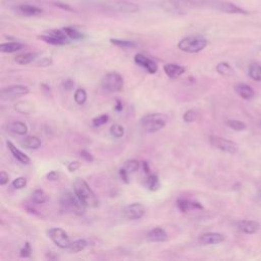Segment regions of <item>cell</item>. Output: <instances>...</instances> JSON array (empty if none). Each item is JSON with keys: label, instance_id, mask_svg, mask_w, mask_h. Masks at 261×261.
<instances>
[{"label": "cell", "instance_id": "6da1fadb", "mask_svg": "<svg viewBox=\"0 0 261 261\" xmlns=\"http://www.w3.org/2000/svg\"><path fill=\"white\" fill-rule=\"evenodd\" d=\"M74 192L78 196V198L86 207L95 208L99 205V199L97 198L96 194L90 188L89 184L82 179H77L74 183Z\"/></svg>", "mask_w": 261, "mask_h": 261}, {"label": "cell", "instance_id": "c3c4849f", "mask_svg": "<svg viewBox=\"0 0 261 261\" xmlns=\"http://www.w3.org/2000/svg\"><path fill=\"white\" fill-rule=\"evenodd\" d=\"M46 178H47V180H49V181H56V180L58 179V174H57L55 171H51V172H49V173L47 174Z\"/></svg>", "mask_w": 261, "mask_h": 261}, {"label": "cell", "instance_id": "d6986e66", "mask_svg": "<svg viewBox=\"0 0 261 261\" xmlns=\"http://www.w3.org/2000/svg\"><path fill=\"white\" fill-rule=\"evenodd\" d=\"M7 145H8V148L10 149L11 153L14 155V157H15L19 162H21L22 165H29V163L31 162L30 157H29L28 155H26L23 151H21L20 149H18L14 143H12L11 141H8Z\"/></svg>", "mask_w": 261, "mask_h": 261}, {"label": "cell", "instance_id": "ffe728a7", "mask_svg": "<svg viewBox=\"0 0 261 261\" xmlns=\"http://www.w3.org/2000/svg\"><path fill=\"white\" fill-rule=\"evenodd\" d=\"M177 206L183 213H186L193 209H203V206L199 202H195L188 199H179L177 201Z\"/></svg>", "mask_w": 261, "mask_h": 261}, {"label": "cell", "instance_id": "f6af8a7d", "mask_svg": "<svg viewBox=\"0 0 261 261\" xmlns=\"http://www.w3.org/2000/svg\"><path fill=\"white\" fill-rule=\"evenodd\" d=\"M80 166H81V165H80L79 161H72V162L69 163L68 170H69L71 173H74V172H76L77 170L80 169Z\"/></svg>", "mask_w": 261, "mask_h": 261}, {"label": "cell", "instance_id": "d6a6232c", "mask_svg": "<svg viewBox=\"0 0 261 261\" xmlns=\"http://www.w3.org/2000/svg\"><path fill=\"white\" fill-rule=\"evenodd\" d=\"M140 166H141V163L138 160L129 159V160H126L124 162L123 169H125L128 174L129 173H136L140 169Z\"/></svg>", "mask_w": 261, "mask_h": 261}, {"label": "cell", "instance_id": "7c38bea8", "mask_svg": "<svg viewBox=\"0 0 261 261\" xmlns=\"http://www.w3.org/2000/svg\"><path fill=\"white\" fill-rule=\"evenodd\" d=\"M114 10H116L119 13H124V14H135L140 11L139 6L136 4L126 2V0H115L111 5Z\"/></svg>", "mask_w": 261, "mask_h": 261}, {"label": "cell", "instance_id": "1f68e13d", "mask_svg": "<svg viewBox=\"0 0 261 261\" xmlns=\"http://www.w3.org/2000/svg\"><path fill=\"white\" fill-rule=\"evenodd\" d=\"M249 76L254 81H261V65L257 63H252L249 67Z\"/></svg>", "mask_w": 261, "mask_h": 261}, {"label": "cell", "instance_id": "d4e9b609", "mask_svg": "<svg viewBox=\"0 0 261 261\" xmlns=\"http://www.w3.org/2000/svg\"><path fill=\"white\" fill-rule=\"evenodd\" d=\"M38 57V54L35 52H28V53H22L16 56L15 61L20 65H27L31 62L34 61Z\"/></svg>", "mask_w": 261, "mask_h": 261}, {"label": "cell", "instance_id": "7dc6e473", "mask_svg": "<svg viewBox=\"0 0 261 261\" xmlns=\"http://www.w3.org/2000/svg\"><path fill=\"white\" fill-rule=\"evenodd\" d=\"M119 176H120V179L125 183V184H128V173L125 169H120L119 170Z\"/></svg>", "mask_w": 261, "mask_h": 261}, {"label": "cell", "instance_id": "d590c367", "mask_svg": "<svg viewBox=\"0 0 261 261\" xmlns=\"http://www.w3.org/2000/svg\"><path fill=\"white\" fill-rule=\"evenodd\" d=\"M109 132H110V135H111L112 137L118 139V138H121V137L124 135V128H123L122 125L117 124V123H114V124H112V125L110 126Z\"/></svg>", "mask_w": 261, "mask_h": 261}, {"label": "cell", "instance_id": "7bdbcfd3", "mask_svg": "<svg viewBox=\"0 0 261 261\" xmlns=\"http://www.w3.org/2000/svg\"><path fill=\"white\" fill-rule=\"evenodd\" d=\"M80 155H81V157H82L85 161H87V162H93V161H94L93 155H92L90 152L86 151V150H82V151L80 152Z\"/></svg>", "mask_w": 261, "mask_h": 261}, {"label": "cell", "instance_id": "9a60e30c", "mask_svg": "<svg viewBox=\"0 0 261 261\" xmlns=\"http://www.w3.org/2000/svg\"><path fill=\"white\" fill-rule=\"evenodd\" d=\"M147 239L150 242H155V243H161L166 242L169 239V235L165 228H162L160 226H156L147 234Z\"/></svg>", "mask_w": 261, "mask_h": 261}, {"label": "cell", "instance_id": "b9f144b4", "mask_svg": "<svg viewBox=\"0 0 261 261\" xmlns=\"http://www.w3.org/2000/svg\"><path fill=\"white\" fill-rule=\"evenodd\" d=\"M52 63V59L51 57H44L42 59H40L39 61H37V65L38 67H49Z\"/></svg>", "mask_w": 261, "mask_h": 261}, {"label": "cell", "instance_id": "2e32d148", "mask_svg": "<svg viewBox=\"0 0 261 261\" xmlns=\"http://www.w3.org/2000/svg\"><path fill=\"white\" fill-rule=\"evenodd\" d=\"M163 71H165L166 75L170 79H177V78L181 77L186 72V69L180 64L167 63L165 67H163Z\"/></svg>", "mask_w": 261, "mask_h": 261}, {"label": "cell", "instance_id": "f35d334b", "mask_svg": "<svg viewBox=\"0 0 261 261\" xmlns=\"http://www.w3.org/2000/svg\"><path fill=\"white\" fill-rule=\"evenodd\" d=\"M27 179L24 178V177H20V178H17L16 180L13 181V187L15 189H18V190H21V189H24L27 187Z\"/></svg>", "mask_w": 261, "mask_h": 261}, {"label": "cell", "instance_id": "ba28073f", "mask_svg": "<svg viewBox=\"0 0 261 261\" xmlns=\"http://www.w3.org/2000/svg\"><path fill=\"white\" fill-rule=\"evenodd\" d=\"M30 93V88L25 85H13L4 88L0 92V96L4 100H14L16 98L25 96Z\"/></svg>", "mask_w": 261, "mask_h": 261}, {"label": "cell", "instance_id": "4316f807", "mask_svg": "<svg viewBox=\"0 0 261 261\" xmlns=\"http://www.w3.org/2000/svg\"><path fill=\"white\" fill-rule=\"evenodd\" d=\"M24 48V45L19 42H9V43H3L0 44V51L4 53H14L22 50Z\"/></svg>", "mask_w": 261, "mask_h": 261}, {"label": "cell", "instance_id": "83f0119b", "mask_svg": "<svg viewBox=\"0 0 261 261\" xmlns=\"http://www.w3.org/2000/svg\"><path fill=\"white\" fill-rule=\"evenodd\" d=\"M216 72L223 77H233L235 72L227 62H219L216 65Z\"/></svg>", "mask_w": 261, "mask_h": 261}, {"label": "cell", "instance_id": "7402d4cb", "mask_svg": "<svg viewBox=\"0 0 261 261\" xmlns=\"http://www.w3.org/2000/svg\"><path fill=\"white\" fill-rule=\"evenodd\" d=\"M8 128L11 130L12 133H15V134L20 135V136H25L28 133V130H29L28 125L25 122L20 121V120L11 122L8 125Z\"/></svg>", "mask_w": 261, "mask_h": 261}, {"label": "cell", "instance_id": "8992f818", "mask_svg": "<svg viewBox=\"0 0 261 261\" xmlns=\"http://www.w3.org/2000/svg\"><path fill=\"white\" fill-rule=\"evenodd\" d=\"M47 235L50 240L60 249H69L71 245V240L69 235L60 227H52L47 231Z\"/></svg>", "mask_w": 261, "mask_h": 261}, {"label": "cell", "instance_id": "816d5d0a", "mask_svg": "<svg viewBox=\"0 0 261 261\" xmlns=\"http://www.w3.org/2000/svg\"><path fill=\"white\" fill-rule=\"evenodd\" d=\"M259 196H260V198H261V190H260V192H259Z\"/></svg>", "mask_w": 261, "mask_h": 261}, {"label": "cell", "instance_id": "3957f363", "mask_svg": "<svg viewBox=\"0 0 261 261\" xmlns=\"http://www.w3.org/2000/svg\"><path fill=\"white\" fill-rule=\"evenodd\" d=\"M167 124V117L161 113H150L141 118L142 128L147 133H154Z\"/></svg>", "mask_w": 261, "mask_h": 261}, {"label": "cell", "instance_id": "60d3db41", "mask_svg": "<svg viewBox=\"0 0 261 261\" xmlns=\"http://www.w3.org/2000/svg\"><path fill=\"white\" fill-rule=\"evenodd\" d=\"M21 254V257H30L31 256V253H32V248H31V245L29 242H26L25 246L23 247V249L21 250L20 252Z\"/></svg>", "mask_w": 261, "mask_h": 261}, {"label": "cell", "instance_id": "8fae6325", "mask_svg": "<svg viewBox=\"0 0 261 261\" xmlns=\"http://www.w3.org/2000/svg\"><path fill=\"white\" fill-rule=\"evenodd\" d=\"M134 60L138 65H140L141 68L145 69L151 75L157 73V71H158V67H157L156 62L143 54H140V53L136 54L134 57Z\"/></svg>", "mask_w": 261, "mask_h": 261}, {"label": "cell", "instance_id": "52a82bcc", "mask_svg": "<svg viewBox=\"0 0 261 261\" xmlns=\"http://www.w3.org/2000/svg\"><path fill=\"white\" fill-rule=\"evenodd\" d=\"M39 39H41L45 43H48L51 45H58V46H62V45L70 43L69 37L67 34H65L63 30L48 31L47 35L39 36Z\"/></svg>", "mask_w": 261, "mask_h": 261}, {"label": "cell", "instance_id": "ee69618b", "mask_svg": "<svg viewBox=\"0 0 261 261\" xmlns=\"http://www.w3.org/2000/svg\"><path fill=\"white\" fill-rule=\"evenodd\" d=\"M9 181H10V176L5 171L0 173V185L5 186L9 183Z\"/></svg>", "mask_w": 261, "mask_h": 261}, {"label": "cell", "instance_id": "30bf717a", "mask_svg": "<svg viewBox=\"0 0 261 261\" xmlns=\"http://www.w3.org/2000/svg\"><path fill=\"white\" fill-rule=\"evenodd\" d=\"M122 216L128 220L141 219L145 214V207L141 203H132L122 209Z\"/></svg>", "mask_w": 261, "mask_h": 261}, {"label": "cell", "instance_id": "bcb514c9", "mask_svg": "<svg viewBox=\"0 0 261 261\" xmlns=\"http://www.w3.org/2000/svg\"><path fill=\"white\" fill-rule=\"evenodd\" d=\"M75 87V83L72 80H67L62 83V88L67 91L72 90Z\"/></svg>", "mask_w": 261, "mask_h": 261}, {"label": "cell", "instance_id": "e575fe53", "mask_svg": "<svg viewBox=\"0 0 261 261\" xmlns=\"http://www.w3.org/2000/svg\"><path fill=\"white\" fill-rule=\"evenodd\" d=\"M226 125L230 126L231 128H233L234 130H237V132H241V130L246 129L247 125L241 121V120H237V119H231L226 121Z\"/></svg>", "mask_w": 261, "mask_h": 261}, {"label": "cell", "instance_id": "8d00e7d4", "mask_svg": "<svg viewBox=\"0 0 261 261\" xmlns=\"http://www.w3.org/2000/svg\"><path fill=\"white\" fill-rule=\"evenodd\" d=\"M110 43L118 46V47H122V48H132L135 47L136 44L132 41H126V40H119V39H110Z\"/></svg>", "mask_w": 261, "mask_h": 261}, {"label": "cell", "instance_id": "cb8c5ba5", "mask_svg": "<svg viewBox=\"0 0 261 261\" xmlns=\"http://www.w3.org/2000/svg\"><path fill=\"white\" fill-rule=\"evenodd\" d=\"M236 92L243 98V99H251V98L254 97V91L253 89L246 84H238L235 87Z\"/></svg>", "mask_w": 261, "mask_h": 261}, {"label": "cell", "instance_id": "484cf974", "mask_svg": "<svg viewBox=\"0 0 261 261\" xmlns=\"http://www.w3.org/2000/svg\"><path fill=\"white\" fill-rule=\"evenodd\" d=\"M48 195L41 189H37L33 192L31 196V200L35 204H43L48 201Z\"/></svg>", "mask_w": 261, "mask_h": 261}, {"label": "cell", "instance_id": "9c48e42d", "mask_svg": "<svg viewBox=\"0 0 261 261\" xmlns=\"http://www.w3.org/2000/svg\"><path fill=\"white\" fill-rule=\"evenodd\" d=\"M209 142L213 147H215L216 149H218L222 152H225V153L235 154L238 151V145L235 142L224 139L222 137L210 136Z\"/></svg>", "mask_w": 261, "mask_h": 261}, {"label": "cell", "instance_id": "e0dca14e", "mask_svg": "<svg viewBox=\"0 0 261 261\" xmlns=\"http://www.w3.org/2000/svg\"><path fill=\"white\" fill-rule=\"evenodd\" d=\"M238 228H239V231H241L245 234L252 235L259 231L260 224H259V222L255 221V220H242L238 223Z\"/></svg>", "mask_w": 261, "mask_h": 261}, {"label": "cell", "instance_id": "f907efd6", "mask_svg": "<svg viewBox=\"0 0 261 261\" xmlns=\"http://www.w3.org/2000/svg\"><path fill=\"white\" fill-rule=\"evenodd\" d=\"M115 110H116V111H121V110H122V103H121L119 100H116Z\"/></svg>", "mask_w": 261, "mask_h": 261}, {"label": "cell", "instance_id": "ac0fdd59", "mask_svg": "<svg viewBox=\"0 0 261 261\" xmlns=\"http://www.w3.org/2000/svg\"><path fill=\"white\" fill-rule=\"evenodd\" d=\"M17 12L25 17H36L43 14V10L30 5H21L16 8Z\"/></svg>", "mask_w": 261, "mask_h": 261}, {"label": "cell", "instance_id": "836d02e7", "mask_svg": "<svg viewBox=\"0 0 261 261\" xmlns=\"http://www.w3.org/2000/svg\"><path fill=\"white\" fill-rule=\"evenodd\" d=\"M74 100L77 104L83 105L87 101V92L85 89H77L74 95Z\"/></svg>", "mask_w": 261, "mask_h": 261}, {"label": "cell", "instance_id": "44dd1931", "mask_svg": "<svg viewBox=\"0 0 261 261\" xmlns=\"http://www.w3.org/2000/svg\"><path fill=\"white\" fill-rule=\"evenodd\" d=\"M21 145L27 149L36 150L41 147L42 142L41 139L37 136H27L21 141Z\"/></svg>", "mask_w": 261, "mask_h": 261}, {"label": "cell", "instance_id": "7a4b0ae2", "mask_svg": "<svg viewBox=\"0 0 261 261\" xmlns=\"http://www.w3.org/2000/svg\"><path fill=\"white\" fill-rule=\"evenodd\" d=\"M207 46V40L201 36H189L182 39L178 47L180 50L187 53H197L202 51Z\"/></svg>", "mask_w": 261, "mask_h": 261}, {"label": "cell", "instance_id": "5bb4252c", "mask_svg": "<svg viewBox=\"0 0 261 261\" xmlns=\"http://www.w3.org/2000/svg\"><path fill=\"white\" fill-rule=\"evenodd\" d=\"M224 236L219 233H206L199 237V243L204 246L208 245H217L224 241Z\"/></svg>", "mask_w": 261, "mask_h": 261}, {"label": "cell", "instance_id": "5b68a950", "mask_svg": "<svg viewBox=\"0 0 261 261\" xmlns=\"http://www.w3.org/2000/svg\"><path fill=\"white\" fill-rule=\"evenodd\" d=\"M101 86L105 91L109 93L119 92L122 90L123 87V79L118 73H108L103 77L101 81Z\"/></svg>", "mask_w": 261, "mask_h": 261}, {"label": "cell", "instance_id": "4fadbf2b", "mask_svg": "<svg viewBox=\"0 0 261 261\" xmlns=\"http://www.w3.org/2000/svg\"><path fill=\"white\" fill-rule=\"evenodd\" d=\"M212 7L216 10L226 13V14H238V15H248V13L241 8L235 6L234 4L223 3V2H213Z\"/></svg>", "mask_w": 261, "mask_h": 261}, {"label": "cell", "instance_id": "681fc988", "mask_svg": "<svg viewBox=\"0 0 261 261\" xmlns=\"http://www.w3.org/2000/svg\"><path fill=\"white\" fill-rule=\"evenodd\" d=\"M142 166H143V170L146 174H150V168H149V165L146 162V161H143L142 162Z\"/></svg>", "mask_w": 261, "mask_h": 261}, {"label": "cell", "instance_id": "74e56055", "mask_svg": "<svg viewBox=\"0 0 261 261\" xmlns=\"http://www.w3.org/2000/svg\"><path fill=\"white\" fill-rule=\"evenodd\" d=\"M108 120H109V116L107 114H101L92 119V124H93V126L98 127V126H101V125L105 124Z\"/></svg>", "mask_w": 261, "mask_h": 261}, {"label": "cell", "instance_id": "ab89813d", "mask_svg": "<svg viewBox=\"0 0 261 261\" xmlns=\"http://www.w3.org/2000/svg\"><path fill=\"white\" fill-rule=\"evenodd\" d=\"M196 118H197V113H196V111H194L193 109L186 111L185 114L183 115V119L186 122H193L196 120Z\"/></svg>", "mask_w": 261, "mask_h": 261}, {"label": "cell", "instance_id": "f546056e", "mask_svg": "<svg viewBox=\"0 0 261 261\" xmlns=\"http://www.w3.org/2000/svg\"><path fill=\"white\" fill-rule=\"evenodd\" d=\"M87 246H88L87 241L84 240V239H80V240L72 242L70 247H69V250L72 253H78V252H81V251L85 250Z\"/></svg>", "mask_w": 261, "mask_h": 261}, {"label": "cell", "instance_id": "603a6c76", "mask_svg": "<svg viewBox=\"0 0 261 261\" xmlns=\"http://www.w3.org/2000/svg\"><path fill=\"white\" fill-rule=\"evenodd\" d=\"M15 110L23 114H32L35 110V105L30 101H19L15 104Z\"/></svg>", "mask_w": 261, "mask_h": 261}, {"label": "cell", "instance_id": "f1b7e54d", "mask_svg": "<svg viewBox=\"0 0 261 261\" xmlns=\"http://www.w3.org/2000/svg\"><path fill=\"white\" fill-rule=\"evenodd\" d=\"M146 187L148 190L155 192L160 188V182L156 175H149L146 180Z\"/></svg>", "mask_w": 261, "mask_h": 261}, {"label": "cell", "instance_id": "277c9868", "mask_svg": "<svg viewBox=\"0 0 261 261\" xmlns=\"http://www.w3.org/2000/svg\"><path fill=\"white\" fill-rule=\"evenodd\" d=\"M61 207L64 210L71 211L76 214H83L85 212L86 206L82 203V201L78 198V196L72 192L65 193L60 200Z\"/></svg>", "mask_w": 261, "mask_h": 261}, {"label": "cell", "instance_id": "4dcf8cb0", "mask_svg": "<svg viewBox=\"0 0 261 261\" xmlns=\"http://www.w3.org/2000/svg\"><path fill=\"white\" fill-rule=\"evenodd\" d=\"M64 31L65 34L68 35V37L72 40H81L83 39L85 36L82 34L81 32H79L77 29L72 28V27H65L62 29Z\"/></svg>", "mask_w": 261, "mask_h": 261}]
</instances>
